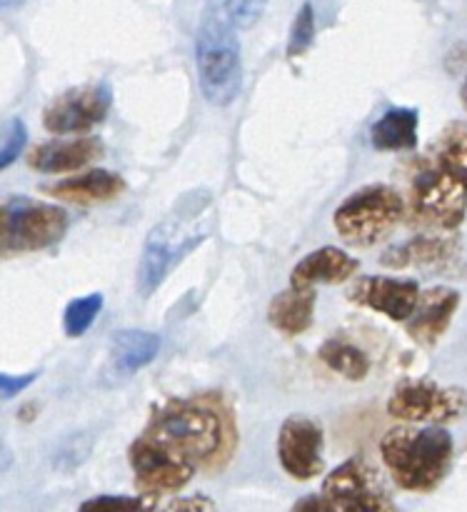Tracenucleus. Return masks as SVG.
Segmentation results:
<instances>
[{
  "label": "nucleus",
  "mask_w": 467,
  "mask_h": 512,
  "mask_svg": "<svg viewBox=\"0 0 467 512\" xmlns=\"http://www.w3.org/2000/svg\"><path fill=\"white\" fill-rule=\"evenodd\" d=\"M453 435L433 428H393L380 440V458L398 488L408 493H433L453 465Z\"/></svg>",
  "instance_id": "1"
},
{
  "label": "nucleus",
  "mask_w": 467,
  "mask_h": 512,
  "mask_svg": "<svg viewBox=\"0 0 467 512\" xmlns=\"http://www.w3.org/2000/svg\"><path fill=\"white\" fill-rule=\"evenodd\" d=\"M145 435L175 450L195 468L213 465L228 445V420L215 405L200 400H170L150 418Z\"/></svg>",
  "instance_id": "2"
},
{
  "label": "nucleus",
  "mask_w": 467,
  "mask_h": 512,
  "mask_svg": "<svg viewBox=\"0 0 467 512\" xmlns=\"http://www.w3.org/2000/svg\"><path fill=\"white\" fill-rule=\"evenodd\" d=\"M233 20L225 10L208 8L195 33V65L200 93L215 108H228L243 88V55Z\"/></svg>",
  "instance_id": "3"
},
{
  "label": "nucleus",
  "mask_w": 467,
  "mask_h": 512,
  "mask_svg": "<svg viewBox=\"0 0 467 512\" xmlns=\"http://www.w3.org/2000/svg\"><path fill=\"white\" fill-rule=\"evenodd\" d=\"M405 218V198L383 183L365 185L338 205L333 215L340 238L358 248L378 245Z\"/></svg>",
  "instance_id": "4"
},
{
  "label": "nucleus",
  "mask_w": 467,
  "mask_h": 512,
  "mask_svg": "<svg viewBox=\"0 0 467 512\" xmlns=\"http://www.w3.org/2000/svg\"><path fill=\"white\" fill-rule=\"evenodd\" d=\"M208 203L210 198L200 200L198 208L190 215L188 210L178 215H170V218H165L163 223H158L150 230L143 245V255H140L138 275H135L138 293L143 298L153 295L160 288V283L168 278L170 270L178 265V260L185 253H190L205 238L203 230L195 228V218L208 208Z\"/></svg>",
  "instance_id": "5"
},
{
  "label": "nucleus",
  "mask_w": 467,
  "mask_h": 512,
  "mask_svg": "<svg viewBox=\"0 0 467 512\" xmlns=\"http://www.w3.org/2000/svg\"><path fill=\"white\" fill-rule=\"evenodd\" d=\"M467 215V185L445 175L435 165L420 168L410 183L405 218L415 228L433 233H453Z\"/></svg>",
  "instance_id": "6"
},
{
  "label": "nucleus",
  "mask_w": 467,
  "mask_h": 512,
  "mask_svg": "<svg viewBox=\"0 0 467 512\" xmlns=\"http://www.w3.org/2000/svg\"><path fill=\"white\" fill-rule=\"evenodd\" d=\"M68 213L38 200H13L0 205V250L33 253L63 240Z\"/></svg>",
  "instance_id": "7"
},
{
  "label": "nucleus",
  "mask_w": 467,
  "mask_h": 512,
  "mask_svg": "<svg viewBox=\"0 0 467 512\" xmlns=\"http://www.w3.org/2000/svg\"><path fill=\"white\" fill-rule=\"evenodd\" d=\"M467 393L463 388H443L435 380H403L388 400V413L405 423L443 425L463 418Z\"/></svg>",
  "instance_id": "8"
},
{
  "label": "nucleus",
  "mask_w": 467,
  "mask_h": 512,
  "mask_svg": "<svg viewBox=\"0 0 467 512\" xmlns=\"http://www.w3.org/2000/svg\"><path fill=\"white\" fill-rule=\"evenodd\" d=\"M130 465L135 473V488L140 498H163V495L180 493L193 480L195 465L178 455L175 450L165 448L158 440L143 438L135 440L128 450Z\"/></svg>",
  "instance_id": "9"
},
{
  "label": "nucleus",
  "mask_w": 467,
  "mask_h": 512,
  "mask_svg": "<svg viewBox=\"0 0 467 512\" xmlns=\"http://www.w3.org/2000/svg\"><path fill=\"white\" fill-rule=\"evenodd\" d=\"M113 93L108 83L80 85L45 105L43 128L55 135H85L98 128L110 113Z\"/></svg>",
  "instance_id": "10"
},
{
  "label": "nucleus",
  "mask_w": 467,
  "mask_h": 512,
  "mask_svg": "<svg viewBox=\"0 0 467 512\" xmlns=\"http://www.w3.org/2000/svg\"><path fill=\"white\" fill-rule=\"evenodd\" d=\"M323 498L328 500L330 510H395V503L380 483L375 468L363 458L348 460L328 473Z\"/></svg>",
  "instance_id": "11"
},
{
  "label": "nucleus",
  "mask_w": 467,
  "mask_h": 512,
  "mask_svg": "<svg viewBox=\"0 0 467 512\" xmlns=\"http://www.w3.org/2000/svg\"><path fill=\"white\" fill-rule=\"evenodd\" d=\"M323 428L313 418L293 415L280 425L278 460L293 480H313L325 470Z\"/></svg>",
  "instance_id": "12"
},
{
  "label": "nucleus",
  "mask_w": 467,
  "mask_h": 512,
  "mask_svg": "<svg viewBox=\"0 0 467 512\" xmlns=\"http://www.w3.org/2000/svg\"><path fill=\"white\" fill-rule=\"evenodd\" d=\"M348 298L363 308L375 310L395 323H405L413 315L420 298V285L408 278H388V275H365L350 285Z\"/></svg>",
  "instance_id": "13"
},
{
  "label": "nucleus",
  "mask_w": 467,
  "mask_h": 512,
  "mask_svg": "<svg viewBox=\"0 0 467 512\" xmlns=\"http://www.w3.org/2000/svg\"><path fill=\"white\" fill-rule=\"evenodd\" d=\"M458 308L460 293L453 288L438 285V288H430L425 293H420L413 315L405 320L408 323L410 340L418 343L420 348H435L443 340V335L450 330V323H453Z\"/></svg>",
  "instance_id": "14"
},
{
  "label": "nucleus",
  "mask_w": 467,
  "mask_h": 512,
  "mask_svg": "<svg viewBox=\"0 0 467 512\" xmlns=\"http://www.w3.org/2000/svg\"><path fill=\"white\" fill-rule=\"evenodd\" d=\"M103 140L95 135L73 140H50L28 150V165L38 173H75L103 155Z\"/></svg>",
  "instance_id": "15"
},
{
  "label": "nucleus",
  "mask_w": 467,
  "mask_h": 512,
  "mask_svg": "<svg viewBox=\"0 0 467 512\" xmlns=\"http://www.w3.org/2000/svg\"><path fill=\"white\" fill-rule=\"evenodd\" d=\"M460 243L448 235H415L380 255V265L390 270L405 268H450L460 258Z\"/></svg>",
  "instance_id": "16"
},
{
  "label": "nucleus",
  "mask_w": 467,
  "mask_h": 512,
  "mask_svg": "<svg viewBox=\"0 0 467 512\" xmlns=\"http://www.w3.org/2000/svg\"><path fill=\"white\" fill-rule=\"evenodd\" d=\"M125 188H128V185H125L123 175L113 173V170L93 168L50 185V188H45V193H48L50 198L65 200V203L98 205L120 198V195L125 193Z\"/></svg>",
  "instance_id": "17"
},
{
  "label": "nucleus",
  "mask_w": 467,
  "mask_h": 512,
  "mask_svg": "<svg viewBox=\"0 0 467 512\" xmlns=\"http://www.w3.org/2000/svg\"><path fill=\"white\" fill-rule=\"evenodd\" d=\"M360 263L348 255L345 250L333 248H318L310 255H305L298 265L293 268V275H290V285L295 288H315V285H340L345 280L353 278L358 273Z\"/></svg>",
  "instance_id": "18"
},
{
  "label": "nucleus",
  "mask_w": 467,
  "mask_h": 512,
  "mask_svg": "<svg viewBox=\"0 0 467 512\" xmlns=\"http://www.w3.org/2000/svg\"><path fill=\"white\" fill-rule=\"evenodd\" d=\"M160 345H163V340H160L158 333H150V330H120L110 340V365H113L115 373L135 375L158 358Z\"/></svg>",
  "instance_id": "19"
},
{
  "label": "nucleus",
  "mask_w": 467,
  "mask_h": 512,
  "mask_svg": "<svg viewBox=\"0 0 467 512\" xmlns=\"http://www.w3.org/2000/svg\"><path fill=\"white\" fill-rule=\"evenodd\" d=\"M418 108H388L370 128V143L383 153H403L418 145Z\"/></svg>",
  "instance_id": "20"
},
{
  "label": "nucleus",
  "mask_w": 467,
  "mask_h": 512,
  "mask_svg": "<svg viewBox=\"0 0 467 512\" xmlns=\"http://www.w3.org/2000/svg\"><path fill=\"white\" fill-rule=\"evenodd\" d=\"M315 313V290L295 288L278 293L268 308V320L275 330L285 335H303L313 325Z\"/></svg>",
  "instance_id": "21"
},
{
  "label": "nucleus",
  "mask_w": 467,
  "mask_h": 512,
  "mask_svg": "<svg viewBox=\"0 0 467 512\" xmlns=\"http://www.w3.org/2000/svg\"><path fill=\"white\" fill-rule=\"evenodd\" d=\"M433 165L445 175L467 185V123L453 120L440 130L433 148Z\"/></svg>",
  "instance_id": "22"
},
{
  "label": "nucleus",
  "mask_w": 467,
  "mask_h": 512,
  "mask_svg": "<svg viewBox=\"0 0 467 512\" xmlns=\"http://www.w3.org/2000/svg\"><path fill=\"white\" fill-rule=\"evenodd\" d=\"M320 360L328 365L330 370H335L338 375L348 380H365L370 373V360L358 345L348 343L343 338H333V340H325L318 350Z\"/></svg>",
  "instance_id": "23"
},
{
  "label": "nucleus",
  "mask_w": 467,
  "mask_h": 512,
  "mask_svg": "<svg viewBox=\"0 0 467 512\" xmlns=\"http://www.w3.org/2000/svg\"><path fill=\"white\" fill-rule=\"evenodd\" d=\"M100 310H103V295L100 293L75 298L73 303H68L63 313L65 335L68 338H80L83 333H88V328H93V323L98 320Z\"/></svg>",
  "instance_id": "24"
},
{
  "label": "nucleus",
  "mask_w": 467,
  "mask_h": 512,
  "mask_svg": "<svg viewBox=\"0 0 467 512\" xmlns=\"http://www.w3.org/2000/svg\"><path fill=\"white\" fill-rule=\"evenodd\" d=\"M313 38H315V10L310 3H303L300 5L298 15H295L293 28H290V35H288V48H285L288 58H300V55L308 53V48L313 45Z\"/></svg>",
  "instance_id": "25"
},
{
  "label": "nucleus",
  "mask_w": 467,
  "mask_h": 512,
  "mask_svg": "<svg viewBox=\"0 0 467 512\" xmlns=\"http://www.w3.org/2000/svg\"><path fill=\"white\" fill-rule=\"evenodd\" d=\"M268 0H225L223 10L235 28H253L265 13Z\"/></svg>",
  "instance_id": "26"
},
{
  "label": "nucleus",
  "mask_w": 467,
  "mask_h": 512,
  "mask_svg": "<svg viewBox=\"0 0 467 512\" xmlns=\"http://www.w3.org/2000/svg\"><path fill=\"white\" fill-rule=\"evenodd\" d=\"M25 140H28L25 125L20 123V120H15L13 130L8 133V140H5V145L0 148V170L8 168L10 163H15V160H18V155L25 150Z\"/></svg>",
  "instance_id": "27"
},
{
  "label": "nucleus",
  "mask_w": 467,
  "mask_h": 512,
  "mask_svg": "<svg viewBox=\"0 0 467 512\" xmlns=\"http://www.w3.org/2000/svg\"><path fill=\"white\" fill-rule=\"evenodd\" d=\"M153 505L145 498H128V495H103V498H93L88 503H83V510L88 508H118V510H130V508H148Z\"/></svg>",
  "instance_id": "28"
},
{
  "label": "nucleus",
  "mask_w": 467,
  "mask_h": 512,
  "mask_svg": "<svg viewBox=\"0 0 467 512\" xmlns=\"http://www.w3.org/2000/svg\"><path fill=\"white\" fill-rule=\"evenodd\" d=\"M38 370L35 373H28V375H5L0 373V398H15V395L23 393L25 388H30V385L38 380Z\"/></svg>",
  "instance_id": "29"
},
{
  "label": "nucleus",
  "mask_w": 467,
  "mask_h": 512,
  "mask_svg": "<svg viewBox=\"0 0 467 512\" xmlns=\"http://www.w3.org/2000/svg\"><path fill=\"white\" fill-rule=\"evenodd\" d=\"M170 508H198V510H208V508H213V503H210V500H203V498H198V500H178V503H173L170 505Z\"/></svg>",
  "instance_id": "30"
},
{
  "label": "nucleus",
  "mask_w": 467,
  "mask_h": 512,
  "mask_svg": "<svg viewBox=\"0 0 467 512\" xmlns=\"http://www.w3.org/2000/svg\"><path fill=\"white\" fill-rule=\"evenodd\" d=\"M10 465V450L5 448V443L0 440V470H5Z\"/></svg>",
  "instance_id": "31"
},
{
  "label": "nucleus",
  "mask_w": 467,
  "mask_h": 512,
  "mask_svg": "<svg viewBox=\"0 0 467 512\" xmlns=\"http://www.w3.org/2000/svg\"><path fill=\"white\" fill-rule=\"evenodd\" d=\"M23 0H0V10H10V8H18Z\"/></svg>",
  "instance_id": "32"
},
{
  "label": "nucleus",
  "mask_w": 467,
  "mask_h": 512,
  "mask_svg": "<svg viewBox=\"0 0 467 512\" xmlns=\"http://www.w3.org/2000/svg\"><path fill=\"white\" fill-rule=\"evenodd\" d=\"M460 100H463L465 110H467V78L463 80V88H460Z\"/></svg>",
  "instance_id": "33"
}]
</instances>
